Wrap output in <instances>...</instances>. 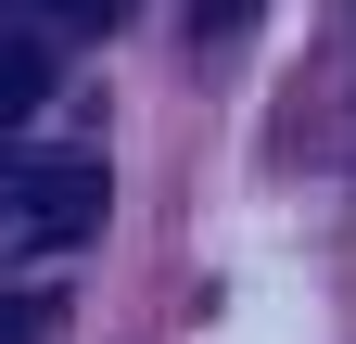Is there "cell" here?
<instances>
[{"label": "cell", "mask_w": 356, "mask_h": 344, "mask_svg": "<svg viewBox=\"0 0 356 344\" xmlns=\"http://www.w3.org/2000/svg\"><path fill=\"white\" fill-rule=\"evenodd\" d=\"M102 153H13L0 141V255H76L89 230H102Z\"/></svg>", "instance_id": "cell-1"}, {"label": "cell", "mask_w": 356, "mask_h": 344, "mask_svg": "<svg viewBox=\"0 0 356 344\" xmlns=\"http://www.w3.org/2000/svg\"><path fill=\"white\" fill-rule=\"evenodd\" d=\"M38 102H51V38L26 26V38H0V141H13Z\"/></svg>", "instance_id": "cell-2"}, {"label": "cell", "mask_w": 356, "mask_h": 344, "mask_svg": "<svg viewBox=\"0 0 356 344\" xmlns=\"http://www.w3.org/2000/svg\"><path fill=\"white\" fill-rule=\"evenodd\" d=\"M115 13H127V0H26V26H38V38H102Z\"/></svg>", "instance_id": "cell-3"}, {"label": "cell", "mask_w": 356, "mask_h": 344, "mask_svg": "<svg viewBox=\"0 0 356 344\" xmlns=\"http://www.w3.org/2000/svg\"><path fill=\"white\" fill-rule=\"evenodd\" d=\"M51 331H64L51 293H0V344H51Z\"/></svg>", "instance_id": "cell-4"}, {"label": "cell", "mask_w": 356, "mask_h": 344, "mask_svg": "<svg viewBox=\"0 0 356 344\" xmlns=\"http://www.w3.org/2000/svg\"><path fill=\"white\" fill-rule=\"evenodd\" d=\"M254 26V0H191V38H204V52H216V38H242Z\"/></svg>", "instance_id": "cell-5"}]
</instances>
